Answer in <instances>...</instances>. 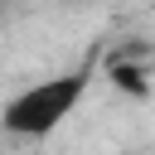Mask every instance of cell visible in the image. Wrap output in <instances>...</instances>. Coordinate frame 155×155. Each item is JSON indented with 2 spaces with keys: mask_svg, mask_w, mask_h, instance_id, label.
<instances>
[{
  "mask_svg": "<svg viewBox=\"0 0 155 155\" xmlns=\"http://www.w3.org/2000/svg\"><path fill=\"white\" fill-rule=\"evenodd\" d=\"M92 73H97V63L87 58V63L68 68V73H53V78H44V82L19 87V92L0 107V131L15 136V140H44V136H53V131L78 111V102L87 97Z\"/></svg>",
  "mask_w": 155,
  "mask_h": 155,
  "instance_id": "6da1fadb",
  "label": "cell"
},
{
  "mask_svg": "<svg viewBox=\"0 0 155 155\" xmlns=\"http://www.w3.org/2000/svg\"><path fill=\"white\" fill-rule=\"evenodd\" d=\"M107 73H111V82H116L121 92H131V97H145V92H150V78H145L140 53H116Z\"/></svg>",
  "mask_w": 155,
  "mask_h": 155,
  "instance_id": "7a4b0ae2",
  "label": "cell"
},
{
  "mask_svg": "<svg viewBox=\"0 0 155 155\" xmlns=\"http://www.w3.org/2000/svg\"><path fill=\"white\" fill-rule=\"evenodd\" d=\"M0 5H5V0H0Z\"/></svg>",
  "mask_w": 155,
  "mask_h": 155,
  "instance_id": "3957f363",
  "label": "cell"
},
{
  "mask_svg": "<svg viewBox=\"0 0 155 155\" xmlns=\"http://www.w3.org/2000/svg\"><path fill=\"white\" fill-rule=\"evenodd\" d=\"M0 10H5V5H0Z\"/></svg>",
  "mask_w": 155,
  "mask_h": 155,
  "instance_id": "277c9868",
  "label": "cell"
}]
</instances>
